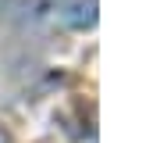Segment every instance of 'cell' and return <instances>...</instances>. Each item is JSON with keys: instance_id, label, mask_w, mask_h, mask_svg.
<instances>
[{"instance_id": "obj_2", "label": "cell", "mask_w": 146, "mask_h": 143, "mask_svg": "<svg viewBox=\"0 0 146 143\" xmlns=\"http://www.w3.org/2000/svg\"><path fill=\"white\" fill-rule=\"evenodd\" d=\"M0 143H11V136H7V132H4V129H0Z\"/></svg>"}, {"instance_id": "obj_1", "label": "cell", "mask_w": 146, "mask_h": 143, "mask_svg": "<svg viewBox=\"0 0 146 143\" xmlns=\"http://www.w3.org/2000/svg\"><path fill=\"white\" fill-rule=\"evenodd\" d=\"M57 14L71 29H93L96 25V0H57Z\"/></svg>"}]
</instances>
